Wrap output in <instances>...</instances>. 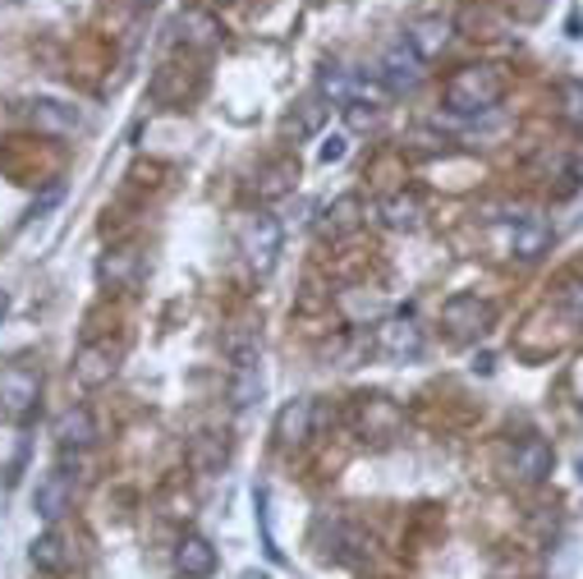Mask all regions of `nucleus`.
<instances>
[{"mask_svg":"<svg viewBox=\"0 0 583 579\" xmlns=\"http://www.w3.org/2000/svg\"><path fill=\"white\" fill-rule=\"evenodd\" d=\"M505 97V74L497 64H464L445 79V110L455 116H487Z\"/></svg>","mask_w":583,"mask_h":579,"instance_id":"nucleus-1","label":"nucleus"},{"mask_svg":"<svg viewBox=\"0 0 583 579\" xmlns=\"http://www.w3.org/2000/svg\"><path fill=\"white\" fill-rule=\"evenodd\" d=\"M441 322H445V331H451L455 341L474 345V341L487 336L491 327H497V308H491L483 295H468V290H460V295H451L441 304Z\"/></svg>","mask_w":583,"mask_h":579,"instance_id":"nucleus-2","label":"nucleus"},{"mask_svg":"<svg viewBox=\"0 0 583 579\" xmlns=\"http://www.w3.org/2000/svg\"><path fill=\"white\" fill-rule=\"evenodd\" d=\"M41 395V373L33 364H10L0 368V414L14 423H33Z\"/></svg>","mask_w":583,"mask_h":579,"instance_id":"nucleus-3","label":"nucleus"},{"mask_svg":"<svg viewBox=\"0 0 583 579\" xmlns=\"http://www.w3.org/2000/svg\"><path fill=\"white\" fill-rule=\"evenodd\" d=\"M377 79H381V87H386L391 97H405V93H414L423 79H428V60H423V56L409 47V37H400V42H391V47L381 51Z\"/></svg>","mask_w":583,"mask_h":579,"instance_id":"nucleus-4","label":"nucleus"},{"mask_svg":"<svg viewBox=\"0 0 583 579\" xmlns=\"http://www.w3.org/2000/svg\"><path fill=\"white\" fill-rule=\"evenodd\" d=\"M239 253L249 258V267H253L258 276H266L276 267V253H281V221L266 216V212L243 216V226H239Z\"/></svg>","mask_w":583,"mask_h":579,"instance_id":"nucleus-5","label":"nucleus"},{"mask_svg":"<svg viewBox=\"0 0 583 579\" xmlns=\"http://www.w3.org/2000/svg\"><path fill=\"white\" fill-rule=\"evenodd\" d=\"M505 249H510V258H520V262H537L551 249V221L533 216V212L514 216L510 231H505Z\"/></svg>","mask_w":583,"mask_h":579,"instance_id":"nucleus-6","label":"nucleus"},{"mask_svg":"<svg viewBox=\"0 0 583 579\" xmlns=\"http://www.w3.org/2000/svg\"><path fill=\"white\" fill-rule=\"evenodd\" d=\"M74 493H79V478L70 474V464H56V470L37 483V497H33V506H37V516L47 520V524H56L64 510L74 506Z\"/></svg>","mask_w":583,"mask_h":579,"instance_id":"nucleus-7","label":"nucleus"},{"mask_svg":"<svg viewBox=\"0 0 583 579\" xmlns=\"http://www.w3.org/2000/svg\"><path fill=\"white\" fill-rule=\"evenodd\" d=\"M318 93L331 106H349V102H364L368 97V83H364V74H358V70H349V64L326 60L322 74H318Z\"/></svg>","mask_w":583,"mask_h":579,"instance_id":"nucleus-8","label":"nucleus"},{"mask_svg":"<svg viewBox=\"0 0 583 579\" xmlns=\"http://www.w3.org/2000/svg\"><path fill=\"white\" fill-rule=\"evenodd\" d=\"M510 478L514 483H543L551 474V447L543 437H520L514 441V451H510Z\"/></svg>","mask_w":583,"mask_h":579,"instance_id":"nucleus-9","label":"nucleus"},{"mask_svg":"<svg viewBox=\"0 0 583 579\" xmlns=\"http://www.w3.org/2000/svg\"><path fill=\"white\" fill-rule=\"evenodd\" d=\"M372 345H377V354H386V359H418L423 354V331L409 318H391V322L377 327Z\"/></svg>","mask_w":583,"mask_h":579,"instance_id":"nucleus-10","label":"nucleus"},{"mask_svg":"<svg viewBox=\"0 0 583 579\" xmlns=\"http://www.w3.org/2000/svg\"><path fill=\"white\" fill-rule=\"evenodd\" d=\"M33 566L37 570H47V575H64V570H74L79 566V552H74V543L70 539H64V533L51 524L47 533H41V539L33 543Z\"/></svg>","mask_w":583,"mask_h":579,"instance_id":"nucleus-11","label":"nucleus"},{"mask_svg":"<svg viewBox=\"0 0 583 579\" xmlns=\"http://www.w3.org/2000/svg\"><path fill=\"white\" fill-rule=\"evenodd\" d=\"M312 414H318L312 395L289 400V405L276 414V447H281V451H289V447H299V441H308V433H312Z\"/></svg>","mask_w":583,"mask_h":579,"instance_id":"nucleus-12","label":"nucleus"},{"mask_svg":"<svg viewBox=\"0 0 583 579\" xmlns=\"http://www.w3.org/2000/svg\"><path fill=\"white\" fill-rule=\"evenodd\" d=\"M116 368H120V354L110 345H83L74 354V377L83 387H106L116 377Z\"/></svg>","mask_w":583,"mask_h":579,"instance_id":"nucleus-13","label":"nucleus"},{"mask_svg":"<svg viewBox=\"0 0 583 579\" xmlns=\"http://www.w3.org/2000/svg\"><path fill=\"white\" fill-rule=\"evenodd\" d=\"M175 570H179V579H212L216 575V547L207 539H198V533H189V539L175 547Z\"/></svg>","mask_w":583,"mask_h":579,"instance_id":"nucleus-14","label":"nucleus"},{"mask_svg":"<svg viewBox=\"0 0 583 579\" xmlns=\"http://www.w3.org/2000/svg\"><path fill=\"white\" fill-rule=\"evenodd\" d=\"M56 441H60L64 451L93 447V441H97V423H93V414H87L83 405H79V410H64V414L56 418Z\"/></svg>","mask_w":583,"mask_h":579,"instance_id":"nucleus-15","label":"nucleus"},{"mask_svg":"<svg viewBox=\"0 0 583 579\" xmlns=\"http://www.w3.org/2000/svg\"><path fill=\"white\" fill-rule=\"evenodd\" d=\"M409 47L423 56V60H432L445 42H451V19H441V14H428V19H414L409 24Z\"/></svg>","mask_w":583,"mask_h":579,"instance_id":"nucleus-16","label":"nucleus"},{"mask_svg":"<svg viewBox=\"0 0 583 579\" xmlns=\"http://www.w3.org/2000/svg\"><path fill=\"white\" fill-rule=\"evenodd\" d=\"M175 28H179V37H185L189 47H198V51H216V47H221V24H216L207 10H185Z\"/></svg>","mask_w":583,"mask_h":579,"instance_id":"nucleus-17","label":"nucleus"},{"mask_svg":"<svg viewBox=\"0 0 583 579\" xmlns=\"http://www.w3.org/2000/svg\"><path fill=\"white\" fill-rule=\"evenodd\" d=\"M381 221H386L391 231H414L423 221V198L418 193H395L381 203Z\"/></svg>","mask_w":583,"mask_h":579,"instance_id":"nucleus-18","label":"nucleus"},{"mask_svg":"<svg viewBox=\"0 0 583 579\" xmlns=\"http://www.w3.org/2000/svg\"><path fill=\"white\" fill-rule=\"evenodd\" d=\"M299 180V162H272L258 170V198H281Z\"/></svg>","mask_w":583,"mask_h":579,"instance_id":"nucleus-19","label":"nucleus"},{"mask_svg":"<svg viewBox=\"0 0 583 579\" xmlns=\"http://www.w3.org/2000/svg\"><path fill=\"white\" fill-rule=\"evenodd\" d=\"M33 120H37V129H47V133H74L79 129V116L74 110H64L60 102H37Z\"/></svg>","mask_w":583,"mask_h":579,"instance_id":"nucleus-20","label":"nucleus"},{"mask_svg":"<svg viewBox=\"0 0 583 579\" xmlns=\"http://www.w3.org/2000/svg\"><path fill=\"white\" fill-rule=\"evenodd\" d=\"M235 368H239V377H235V405L243 410V405H253V400L262 395V373H258V359H239Z\"/></svg>","mask_w":583,"mask_h":579,"instance_id":"nucleus-21","label":"nucleus"},{"mask_svg":"<svg viewBox=\"0 0 583 579\" xmlns=\"http://www.w3.org/2000/svg\"><path fill=\"white\" fill-rule=\"evenodd\" d=\"M556 304L566 308V318L574 322V327H583V272L579 276H570L566 285H560V295H556Z\"/></svg>","mask_w":583,"mask_h":579,"instance_id":"nucleus-22","label":"nucleus"},{"mask_svg":"<svg viewBox=\"0 0 583 579\" xmlns=\"http://www.w3.org/2000/svg\"><path fill=\"white\" fill-rule=\"evenodd\" d=\"M133 272H139V253H116V258H106L102 262V281H110V285H120V281H129Z\"/></svg>","mask_w":583,"mask_h":579,"instance_id":"nucleus-23","label":"nucleus"},{"mask_svg":"<svg viewBox=\"0 0 583 579\" xmlns=\"http://www.w3.org/2000/svg\"><path fill=\"white\" fill-rule=\"evenodd\" d=\"M560 110H566V120L583 125V83H579V79H566V83H560Z\"/></svg>","mask_w":583,"mask_h":579,"instance_id":"nucleus-24","label":"nucleus"},{"mask_svg":"<svg viewBox=\"0 0 583 579\" xmlns=\"http://www.w3.org/2000/svg\"><path fill=\"white\" fill-rule=\"evenodd\" d=\"M345 110V120L354 125V129H377V120H381V106H372L368 97L364 102H349V106H341Z\"/></svg>","mask_w":583,"mask_h":579,"instance_id":"nucleus-25","label":"nucleus"},{"mask_svg":"<svg viewBox=\"0 0 583 579\" xmlns=\"http://www.w3.org/2000/svg\"><path fill=\"white\" fill-rule=\"evenodd\" d=\"M354 212H358V203H354V198H341V203H335L331 212H326V235H341V231H349L354 226Z\"/></svg>","mask_w":583,"mask_h":579,"instance_id":"nucleus-26","label":"nucleus"},{"mask_svg":"<svg viewBox=\"0 0 583 579\" xmlns=\"http://www.w3.org/2000/svg\"><path fill=\"white\" fill-rule=\"evenodd\" d=\"M253 506H258V524H262V547H266V556H272V562H281V547L272 539V524H266V487H258V493H253Z\"/></svg>","mask_w":583,"mask_h":579,"instance_id":"nucleus-27","label":"nucleus"},{"mask_svg":"<svg viewBox=\"0 0 583 579\" xmlns=\"http://www.w3.org/2000/svg\"><path fill=\"white\" fill-rule=\"evenodd\" d=\"M345 152H349V139H345V133H331V139L322 143V152H318V157H322V166H331V162H341Z\"/></svg>","mask_w":583,"mask_h":579,"instance_id":"nucleus-28","label":"nucleus"},{"mask_svg":"<svg viewBox=\"0 0 583 579\" xmlns=\"http://www.w3.org/2000/svg\"><path fill=\"white\" fill-rule=\"evenodd\" d=\"M10 314V295H5V290H0V318H5Z\"/></svg>","mask_w":583,"mask_h":579,"instance_id":"nucleus-29","label":"nucleus"},{"mask_svg":"<svg viewBox=\"0 0 583 579\" xmlns=\"http://www.w3.org/2000/svg\"><path fill=\"white\" fill-rule=\"evenodd\" d=\"M579 478H583V460H579Z\"/></svg>","mask_w":583,"mask_h":579,"instance_id":"nucleus-30","label":"nucleus"}]
</instances>
